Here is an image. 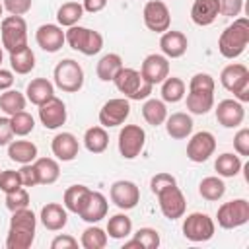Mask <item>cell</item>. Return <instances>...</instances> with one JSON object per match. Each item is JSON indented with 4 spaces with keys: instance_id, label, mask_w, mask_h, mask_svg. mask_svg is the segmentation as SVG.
Instances as JSON below:
<instances>
[{
    "instance_id": "cell-1",
    "label": "cell",
    "mask_w": 249,
    "mask_h": 249,
    "mask_svg": "<svg viewBox=\"0 0 249 249\" xmlns=\"http://www.w3.org/2000/svg\"><path fill=\"white\" fill-rule=\"evenodd\" d=\"M35 228H37V218L33 210H29V206L12 212L6 247L8 249H29L35 239Z\"/></svg>"
},
{
    "instance_id": "cell-2",
    "label": "cell",
    "mask_w": 249,
    "mask_h": 249,
    "mask_svg": "<svg viewBox=\"0 0 249 249\" xmlns=\"http://www.w3.org/2000/svg\"><path fill=\"white\" fill-rule=\"evenodd\" d=\"M247 45H249V19L247 18H235L233 23H230L218 39L220 54L230 60L241 56Z\"/></svg>"
},
{
    "instance_id": "cell-3",
    "label": "cell",
    "mask_w": 249,
    "mask_h": 249,
    "mask_svg": "<svg viewBox=\"0 0 249 249\" xmlns=\"http://www.w3.org/2000/svg\"><path fill=\"white\" fill-rule=\"evenodd\" d=\"M115 88L128 99V101H140V99H148L152 93V84L144 82L140 72L134 68H121L117 72V76L113 78Z\"/></svg>"
},
{
    "instance_id": "cell-4",
    "label": "cell",
    "mask_w": 249,
    "mask_h": 249,
    "mask_svg": "<svg viewBox=\"0 0 249 249\" xmlns=\"http://www.w3.org/2000/svg\"><path fill=\"white\" fill-rule=\"evenodd\" d=\"M64 37H66V43L70 45V49H74L86 56H93L103 49V35L89 27L72 25V27H68V31H64Z\"/></svg>"
},
{
    "instance_id": "cell-5",
    "label": "cell",
    "mask_w": 249,
    "mask_h": 249,
    "mask_svg": "<svg viewBox=\"0 0 249 249\" xmlns=\"http://www.w3.org/2000/svg\"><path fill=\"white\" fill-rule=\"evenodd\" d=\"M54 86L66 93H76L84 86V68L74 58H64L54 66Z\"/></svg>"
},
{
    "instance_id": "cell-6",
    "label": "cell",
    "mask_w": 249,
    "mask_h": 249,
    "mask_svg": "<svg viewBox=\"0 0 249 249\" xmlns=\"http://www.w3.org/2000/svg\"><path fill=\"white\" fill-rule=\"evenodd\" d=\"M0 35L2 47L8 53L19 51L27 47V23L21 16H6L0 21Z\"/></svg>"
},
{
    "instance_id": "cell-7",
    "label": "cell",
    "mask_w": 249,
    "mask_h": 249,
    "mask_svg": "<svg viewBox=\"0 0 249 249\" xmlns=\"http://www.w3.org/2000/svg\"><path fill=\"white\" fill-rule=\"evenodd\" d=\"M218 226L224 230L241 228L249 222V200L245 198H233L230 202H224L216 212Z\"/></svg>"
},
{
    "instance_id": "cell-8",
    "label": "cell",
    "mask_w": 249,
    "mask_h": 249,
    "mask_svg": "<svg viewBox=\"0 0 249 249\" xmlns=\"http://www.w3.org/2000/svg\"><path fill=\"white\" fill-rule=\"evenodd\" d=\"M156 196H158L160 210L167 220L183 218V214L187 210V200H185V195L181 193V189L177 187V183L165 185L163 189H160L156 193Z\"/></svg>"
},
{
    "instance_id": "cell-9",
    "label": "cell",
    "mask_w": 249,
    "mask_h": 249,
    "mask_svg": "<svg viewBox=\"0 0 249 249\" xmlns=\"http://www.w3.org/2000/svg\"><path fill=\"white\" fill-rule=\"evenodd\" d=\"M216 224L204 212H193L183 220V235L193 243H202L214 237Z\"/></svg>"
},
{
    "instance_id": "cell-10",
    "label": "cell",
    "mask_w": 249,
    "mask_h": 249,
    "mask_svg": "<svg viewBox=\"0 0 249 249\" xmlns=\"http://www.w3.org/2000/svg\"><path fill=\"white\" fill-rule=\"evenodd\" d=\"M146 144V132L140 124H124L119 130V152L124 160H134L140 156Z\"/></svg>"
},
{
    "instance_id": "cell-11",
    "label": "cell",
    "mask_w": 249,
    "mask_h": 249,
    "mask_svg": "<svg viewBox=\"0 0 249 249\" xmlns=\"http://www.w3.org/2000/svg\"><path fill=\"white\" fill-rule=\"evenodd\" d=\"M130 115V101L126 97H115L103 103L99 109V124L103 128L121 126Z\"/></svg>"
},
{
    "instance_id": "cell-12",
    "label": "cell",
    "mask_w": 249,
    "mask_h": 249,
    "mask_svg": "<svg viewBox=\"0 0 249 249\" xmlns=\"http://www.w3.org/2000/svg\"><path fill=\"white\" fill-rule=\"evenodd\" d=\"M142 18H144V25L150 31H154V33H163L171 25L169 8L161 0H150V2H146L144 10H142Z\"/></svg>"
},
{
    "instance_id": "cell-13",
    "label": "cell",
    "mask_w": 249,
    "mask_h": 249,
    "mask_svg": "<svg viewBox=\"0 0 249 249\" xmlns=\"http://www.w3.org/2000/svg\"><path fill=\"white\" fill-rule=\"evenodd\" d=\"M216 150V138L212 132L208 130H200L195 132L187 144V158L195 163H202L206 161Z\"/></svg>"
},
{
    "instance_id": "cell-14",
    "label": "cell",
    "mask_w": 249,
    "mask_h": 249,
    "mask_svg": "<svg viewBox=\"0 0 249 249\" xmlns=\"http://www.w3.org/2000/svg\"><path fill=\"white\" fill-rule=\"evenodd\" d=\"M109 196H111V202H115V206H119L121 210H130L140 202V189L136 183L121 179L111 185Z\"/></svg>"
},
{
    "instance_id": "cell-15",
    "label": "cell",
    "mask_w": 249,
    "mask_h": 249,
    "mask_svg": "<svg viewBox=\"0 0 249 249\" xmlns=\"http://www.w3.org/2000/svg\"><path fill=\"white\" fill-rule=\"evenodd\" d=\"M140 76L144 82L156 86V84H161L167 76H169V58L163 56V54H148L144 60H142V66H140Z\"/></svg>"
},
{
    "instance_id": "cell-16",
    "label": "cell",
    "mask_w": 249,
    "mask_h": 249,
    "mask_svg": "<svg viewBox=\"0 0 249 249\" xmlns=\"http://www.w3.org/2000/svg\"><path fill=\"white\" fill-rule=\"evenodd\" d=\"M39 121L49 130L60 128L66 123V105H64V101L58 99L56 95H53L51 99L41 103L39 105Z\"/></svg>"
},
{
    "instance_id": "cell-17",
    "label": "cell",
    "mask_w": 249,
    "mask_h": 249,
    "mask_svg": "<svg viewBox=\"0 0 249 249\" xmlns=\"http://www.w3.org/2000/svg\"><path fill=\"white\" fill-rule=\"evenodd\" d=\"M107 208H109V202L107 198L99 193V191H91L88 193L78 216L84 220V222H89V224H97L99 220H103L107 216Z\"/></svg>"
},
{
    "instance_id": "cell-18",
    "label": "cell",
    "mask_w": 249,
    "mask_h": 249,
    "mask_svg": "<svg viewBox=\"0 0 249 249\" xmlns=\"http://www.w3.org/2000/svg\"><path fill=\"white\" fill-rule=\"evenodd\" d=\"M35 41L43 51L56 53L66 43V37H64V31L58 23H43L35 31Z\"/></svg>"
},
{
    "instance_id": "cell-19",
    "label": "cell",
    "mask_w": 249,
    "mask_h": 249,
    "mask_svg": "<svg viewBox=\"0 0 249 249\" xmlns=\"http://www.w3.org/2000/svg\"><path fill=\"white\" fill-rule=\"evenodd\" d=\"M245 119V107L237 99H222L216 107V121L224 128H235Z\"/></svg>"
},
{
    "instance_id": "cell-20",
    "label": "cell",
    "mask_w": 249,
    "mask_h": 249,
    "mask_svg": "<svg viewBox=\"0 0 249 249\" xmlns=\"http://www.w3.org/2000/svg\"><path fill=\"white\" fill-rule=\"evenodd\" d=\"M51 150L56 160L72 161V160H76V156L80 152V144L72 132H58L51 142Z\"/></svg>"
},
{
    "instance_id": "cell-21",
    "label": "cell",
    "mask_w": 249,
    "mask_h": 249,
    "mask_svg": "<svg viewBox=\"0 0 249 249\" xmlns=\"http://www.w3.org/2000/svg\"><path fill=\"white\" fill-rule=\"evenodd\" d=\"M187 47H189V41H187V35L181 33V31H163L161 37H160V49H161V54L167 56V58H179L187 53Z\"/></svg>"
},
{
    "instance_id": "cell-22",
    "label": "cell",
    "mask_w": 249,
    "mask_h": 249,
    "mask_svg": "<svg viewBox=\"0 0 249 249\" xmlns=\"http://www.w3.org/2000/svg\"><path fill=\"white\" fill-rule=\"evenodd\" d=\"M39 218H41V224L49 231H58L68 222V210L58 202H47L41 208V216Z\"/></svg>"
},
{
    "instance_id": "cell-23",
    "label": "cell",
    "mask_w": 249,
    "mask_h": 249,
    "mask_svg": "<svg viewBox=\"0 0 249 249\" xmlns=\"http://www.w3.org/2000/svg\"><path fill=\"white\" fill-rule=\"evenodd\" d=\"M218 14H220L218 0H195L191 6V19L200 27L214 23Z\"/></svg>"
},
{
    "instance_id": "cell-24",
    "label": "cell",
    "mask_w": 249,
    "mask_h": 249,
    "mask_svg": "<svg viewBox=\"0 0 249 249\" xmlns=\"http://www.w3.org/2000/svg\"><path fill=\"white\" fill-rule=\"evenodd\" d=\"M193 126H195L193 117L187 115V113H173V115H169V117L165 119V130H167V134H169L171 138H175V140L187 138V136L193 132Z\"/></svg>"
},
{
    "instance_id": "cell-25",
    "label": "cell",
    "mask_w": 249,
    "mask_h": 249,
    "mask_svg": "<svg viewBox=\"0 0 249 249\" xmlns=\"http://www.w3.org/2000/svg\"><path fill=\"white\" fill-rule=\"evenodd\" d=\"M54 95V84L53 82H49L47 78H35V80H31L29 84H27V88H25V97H27V101H31L33 105H41V103H45L47 99H51Z\"/></svg>"
},
{
    "instance_id": "cell-26",
    "label": "cell",
    "mask_w": 249,
    "mask_h": 249,
    "mask_svg": "<svg viewBox=\"0 0 249 249\" xmlns=\"http://www.w3.org/2000/svg\"><path fill=\"white\" fill-rule=\"evenodd\" d=\"M8 156L16 163H33L37 160V146L29 140H12L8 144Z\"/></svg>"
},
{
    "instance_id": "cell-27",
    "label": "cell",
    "mask_w": 249,
    "mask_h": 249,
    "mask_svg": "<svg viewBox=\"0 0 249 249\" xmlns=\"http://www.w3.org/2000/svg\"><path fill=\"white\" fill-rule=\"evenodd\" d=\"M123 68V58L121 54L117 53H107L99 58L97 66H95V72H97V78L101 82H113V78L117 76V72Z\"/></svg>"
},
{
    "instance_id": "cell-28",
    "label": "cell",
    "mask_w": 249,
    "mask_h": 249,
    "mask_svg": "<svg viewBox=\"0 0 249 249\" xmlns=\"http://www.w3.org/2000/svg\"><path fill=\"white\" fill-rule=\"evenodd\" d=\"M33 167L39 177V185H53L60 177V167L58 161L53 158H37L33 161Z\"/></svg>"
},
{
    "instance_id": "cell-29",
    "label": "cell",
    "mask_w": 249,
    "mask_h": 249,
    "mask_svg": "<svg viewBox=\"0 0 249 249\" xmlns=\"http://www.w3.org/2000/svg\"><path fill=\"white\" fill-rule=\"evenodd\" d=\"M249 76V68L245 66V64H241V62H231V64H228L224 70H222V74H220V84L228 89V91H233L235 88H237V84L241 82V80H245Z\"/></svg>"
},
{
    "instance_id": "cell-30",
    "label": "cell",
    "mask_w": 249,
    "mask_h": 249,
    "mask_svg": "<svg viewBox=\"0 0 249 249\" xmlns=\"http://www.w3.org/2000/svg\"><path fill=\"white\" fill-rule=\"evenodd\" d=\"M84 146L91 154H101L109 146V134L103 126H89L84 134Z\"/></svg>"
},
{
    "instance_id": "cell-31",
    "label": "cell",
    "mask_w": 249,
    "mask_h": 249,
    "mask_svg": "<svg viewBox=\"0 0 249 249\" xmlns=\"http://www.w3.org/2000/svg\"><path fill=\"white\" fill-rule=\"evenodd\" d=\"M158 249L160 247V233L154 228H140L136 233H132V239L124 241V249Z\"/></svg>"
},
{
    "instance_id": "cell-32",
    "label": "cell",
    "mask_w": 249,
    "mask_h": 249,
    "mask_svg": "<svg viewBox=\"0 0 249 249\" xmlns=\"http://www.w3.org/2000/svg\"><path fill=\"white\" fill-rule=\"evenodd\" d=\"M10 66L16 74H21V76L29 74L35 68V53L29 47L10 53Z\"/></svg>"
},
{
    "instance_id": "cell-33",
    "label": "cell",
    "mask_w": 249,
    "mask_h": 249,
    "mask_svg": "<svg viewBox=\"0 0 249 249\" xmlns=\"http://www.w3.org/2000/svg\"><path fill=\"white\" fill-rule=\"evenodd\" d=\"M142 117L148 124L160 126L167 119V107L161 99H146L142 105Z\"/></svg>"
},
{
    "instance_id": "cell-34",
    "label": "cell",
    "mask_w": 249,
    "mask_h": 249,
    "mask_svg": "<svg viewBox=\"0 0 249 249\" xmlns=\"http://www.w3.org/2000/svg\"><path fill=\"white\" fill-rule=\"evenodd\" d=\"M185 82L177 76H167L163 82H161V101L163 103H179L183 97H185Z\"/></svg>"
},
{
    "instance_id": "cell-35",
    "label": "cell",
    "mask_w": 249,
    "mask_h": 249,
    "mask_svg": "<svg viewBox=\"0 0 249 249\" xmlns=\"http://www.w3.org/2000/svg\"><path fill=\"white\" fill-rule=\"evenodd\" d=\"M214 107V93L210 91H189L187 93V109L193 115H206Z\"/></svg>"
},
{
    "instance_id": "cell-36",
    "label": "cell",
    "mask_w": 249,
    "mask_h": 249,
    "mask_svg": "<svg viewBox=\"0 0 249 249\" xmlns=\"http://www.w3.org/2000/svg\"><path fill=\"white\" fill-rule=\"evenodd\" d=\"M243 163H241V158L231 154V152H224L216 158L214 161V169L218 171L220 177H235L239 171H241Z\"/></svg>"
},
{
    "instance_id": "cell-37",
    "label": "cell",
    "mask_w": 249,
    "mask_h": 249,
    "mask_svg": "<svg viewBox=\"0 0 249 249\" xmlns=\"http://www.w3.org/2000/svg\"><path fill=\"white\" fill-rule=\"evenodd\" d=\"M84 16V8L80 2H64L58 10H56V21L60 27H72L78 25V21Z\"/></svg>"
},
{
    "instance_id": "cell-38",
    "label": "cell",
    "mask_w": 249,
    "mask_h": 249,
    "mask_svg": "<svg viewBox=\"0 0 249 249\" xmlns=\"http://www.w3.org/2000/svg\"><path fill=\"white\" fill-rule=\"evenodd\" d=\"M224 193H226V183H224L220 177H216V175L204 177V179L200 181V185H198V195H200L204 200H210V202L220 200V198L224 196Z\"/></svg>"
},
{
    "instance_id": "cell-39",
    "label": "cell",
    "mask_w": 249,
    "mask_h": 249,
    "mask_svg": "<svg viewBox=\"0 0 249 249\" xmlns=\"http://www.w3.org/2000/svg\"><path fill=\"white\" fill-rule=\"evenodd\" d=\"M25 103H27V97L21 91H18V89H6L4 93H0V109L8 117L23 111L25 109Z\"/></svg>"
},
{
    "instance_id": "cell-40",
    "label": "cell",
    "mask_w": 249,
    "mask_h": 249,
    "mask_svg": "<svg viewBox=\"0 0 249 249\" xmlns=\"http://www.w3.org/2000/svg\"><path fill=\"white\" fill-rule=\"evenodd\" d=\"M132 233V220L126 214H115L107 222V235L113 239H124Z\"/></svg>"
},
{
    "instance_id": "cell-41",
    "label": "cell",
    "mask_w": 249,
    "mask_h": 249,
    "mask_svg": "<svg viewBox=\"0 0 249 249\" xmlns=\"http://www.w3.org/2000/svg\"><path fill=\"white\" fill-rule=\"evenodd\" d=\"M88 193H89V189L86 185H72V187H68L64 191V208L68 212L78 214L82 204H84V200H86V196H88Z\"/></svg>"
},
{
    "instance_id": "cell-42",
    "label": "cell",
    "mask_w": 249,
    "mask_h": 249,
    "mask_svg": "<svg viewBox=\"0 0 249 249\" xmlns=\"http://www.w3.org/2000/svg\"><path fill=\"white\" fill-rule=\"evenodd\" d=\"M80 245L84 249H103L107 245V233L97 226H89L84 230L80 237Z\"/></svg>"
},
{
    "instance_id": "cell-43",
    "label": "cell",
    "mask_w": 249,
    "mask_h": 249,
    "mask_svg": "<svg viewBox=\"0 0 249 249\" xmlns=\"http://www.w3.org/2000/svg\"><path fill=\"white\" fill-rule=\"evenodd\" d=\"M10 123H12L14 136H27L35 128V119L27 111H19V113L12 115L10 117Z\"/></svg>"
},
{
    "instance_id": "cell-44",
    "label": "cell",
    "mask_w": 249,
    "mask_h": 249,
    "mask_svg": "<svg viewBox=\"0 0 249 249\" xmlns=\"http://www.w3.org/2000/svg\"><path fill=\"white\" fill-rule=\"evenodd\" d=\"M27 206H29V193L23 187H19L14 193H6V208L10 212H16V210H21Z\"/></svg>"
},
{
    "instance_id": "cell-45",
    "label": "cell",
    "mask_w": 249,
    "mask_h": 249,
    "mask_svg": "<svg viewBox=\"0 0 249 249\" xmlns=\"http://www.w3.org/2000/svg\"><path fill=\"white\" fill-rule=\"evenodd\" d=\"M214 88H216L214 78L206 72L195 74L189 82V91H210V93H214Z\"/></svg>"
},
{
    "instance_id": "cell-46",
    "label": "cell",
    "mask_w": 249,
    "mask_h": 249,
    "mask_svg": "<svg viewBox=\"0 0 249 249\" xmlns=\"http://www.w3.org/2000/svg\"><path fill=\"white\" fill-rule=\"evenodd\" d=\"M21 185V177H19V171H14V169H4L0 171V191L4 193H14L18 191Z\"/></svg>"
},
{
    "instance_id": "cell-47",
    "label": "cell",
    "mask_w": 249,
    "mask_h": 249,
    "mask_svg": "<svg viewBox=\"0 0 249 249\" xmlns=\"http://www.w3.org/2000/svg\"><path fill=\"white\" fill-rule=\"evenodd\" d=\"M233 150L237 156H249V128H239L233 136Z\"/></svg>"
},
{
    "instance_id": "cell-48",
    "label": "cell",
    "mask_w": 249,
    "mask_h": 249,
    "mask_svg": "<svg viewBox=\"0 0 249 249\" xmlns=\"http://www.w3.org/2000/svg\"><path fill=\"white\" fill-rule=\"evenodd\" d=\"M220 14L226 18H237L243 10V0H218Z\"/></svg>"
},
{
    "instance_id": "cell-49",
    "label": "cell",
    "mask_w": 249,
    "mask_h": 249,
    "mask_svg": "<svg viewBox=\"0 0 249 249\" xmlns=\"http://www.w3.org/2000/svg\"><path fill=\"white\" fill-rule=\"evenodd\" d=\"M18 171H19V177H21V185L23 187H35V185H39V177H37V171H35L33 163H23Z\"/></svg>"
},
{
    "instance_id": "cell-50",
    "label": "cell",
    "mask_w": 249,
    "mask_h": 249,
    "mask_svg": "<svg viewBox=\"0 0 249 249\" xmlns=\"http://www.w3.org/2000/svg\"><path fill=\"white\" fill-rule=\"evenodd\" d=\"M2 6L10 12V16H23L31 10V0H4Z\"/></svg>"
},
{
    "instance_id": "cell-51",
    "label": "cell",
    "mask_w": 249,
    "mask_h": 249,
    "mask_svg": "<svg viewBox=\"0 0 249 249\" xmlns=\"http://www.w3.org/2000/svg\"><path fill=\"white\" fill-rule=\"evenodd\" d=\"M171 183H177V179H175L171 173H156V175L150 179V191L156 195L160 189H163L165 185H171Z\"/></svg>"
},
{
    "instance_id": "cell-52",
    "label": "cell",
    "mask_w": 249,
    "mask_h": 249,
    "mask_svg": "<svg viewBox=\"0 0 249 249\" xmlns=\"http://www.w3.org/2000/svg\"><path fill=\"white\" fill-rule=\"evenodd\" d=\"M78 247V239L68 235V233H62V235H56L53 241H51V249H74Z\"/></svg>"
},
{
    "instance_id": "cell-53",
    "label": "cell",
    "mask_w": 249,
    "mask_h": 249,
    "mask_svg": "<svg viewBox=\"0 0 249 249\" xmlns=\"http://www.w3.org/2000/svg\"><path fill=\"white\" fill-rule=\"evenodd\" d=\"M14 138L10 117H0V146H8Z\"/></svg>"
},
{
    "instance_id": "cell-54",
    "label": "cell",
    "mask_w": 249,
    "mask_h": 249,
    "mask_svg": "<svg viewBox=\"0 0 249 249\" xmlns=\"http://www.w3.org/2000/svg\"><path fill=\"white\" fill-rule=\"evenodd\" d=\"M231 93H233V99H237L239 103H247L249 101V76L245 80H241Z\"/></svg>"
},
{
    "instance_id": "cell-55",
    "label": "cell",
    "mask_w": 249,
    "mask_h": 249,
    "mask_svg": "<svg viewBox=\"0 0 249 249\" xmlns=\"http://www.w3.org/2000/svg\"><path fill=\"white\" fill-rule=\"evenodd\" d=\"M105 6H107V0H84V4H82L84 12H89V14H97Z\"/></svg>"
},
{
    "instance_id": "cell-56",
    "label": "cell",
    "mask_w": 249,
    "mask_h": 249,
    "mask_svg": "<svg viewBox=\"0 0 249 249\" xmlns=\"http://www.w3.org/2000/svg\"><path fill=\"white\" fill-rule=\"evenodd\" d=\"M12 84H14V74H12L10 70L0 68V91L10 89V88H12Z\"/></svg>"
},
{
    "instance_id": "cell-57",
    "label": "cell",
    "mask_w": 249,
    "mask_h": 249,
    "mask_svg": "<svg viewBox=\"0 0 249 249\" xmlns=\"http://www.w3.org/2000/svg\"><path fill=\"white\" fill-rule=\"evenodd\" d=\"M2 58H4V53H2V47H0V64H2Z\"/></svg>"
},
{
    "instance_id": "cell-58",
    "label": "cell",
    "mask_w": 249,
    "mask_h": 249,
    "mask_svg": "<svg viewBox=\"0 0 249 249\" xmlns=\"http://www.w3.org/2000/svg\"><path fill=\"white\" fill-rule=\"evenodd\" d=\"M2 12H4V6H2V2H0V16H2Z\"/></svg>"
}]
</instances>
